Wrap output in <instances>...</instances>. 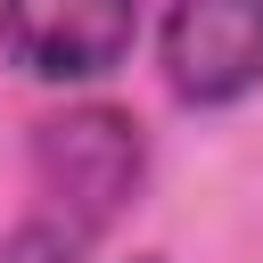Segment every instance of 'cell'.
I'll return each mask as SVG.
<instances>
[{
	"label": "cell",
	"instance_id": "6da1fadb",
	"mask_svg": "<svg viewBox=\"0 0 263 263\" xmlns=\"http://www.w3.org/2000/svg\"><path fill=\"white\" fill-rule=\"evenodd\" d=\"M33 173L58 197V214L82 238H99L132 205V189L148 173V140H140V123L123 107H66V115H49L33 132Z\"/></svg>",
	"mask_w": 263,
	"mask_h": 263
},
{
	"label": "cell",
	"instance_id": "7a4b0ae2",
	"mask_svg": "<svg viewBox=\"0 0 263 263\" xmlns=\"http://www.w3.org/2000/svg\"><path fill=\"white\" fill-rule=\"evenodd\" d=\"M140 0H0V49L33 82H99L132 58Z\"/></svg>",
	"mask_w": 263,
	"mask_h": 263
},
{
	"label": "cell",
	"instance_id": "3957f363",
	"mask_svg": "<svg viewBox=\"0 0 263 263\" xmlns=\"http://www.w3.org/2000/svg\"><path fill=\"white\" fill-rule=\"evenodd\" d=\"M164 82L189 107H230L263 82V0H173L156 33Z\"/></svg>",
	"mask_w": 263,
	"mask_h": 263
},
{
	"label": "cell",
	"instance_id": "277c9868",
	"mask_svg": "<svg viewBox=\"0 0 263 263\" xmlns=\"http://www.w3.org/2000/svg\"><path fill=\"white\" fill-rule=\"evenodd\" d=\"M74 255H82V230L74 222H25L0 247V263H74Z\"/></svg>",
	"mask_w": 263,
	"mask_h": 263
},
{
	"label": "cell",
	"instance_id": "5b68a950",
	"mask_svg": "<svg viewBox=\"0 0 263 263\" xmlns=\"http://www.w3.org/2000/svg\"><path fill=\"white\" fill-rule=\"evenodd\" d=\"M132 263H156V255H132Z\"/></svg>",
	"mask_w": 263,
	"mask_h": 263
}]
</instances>
